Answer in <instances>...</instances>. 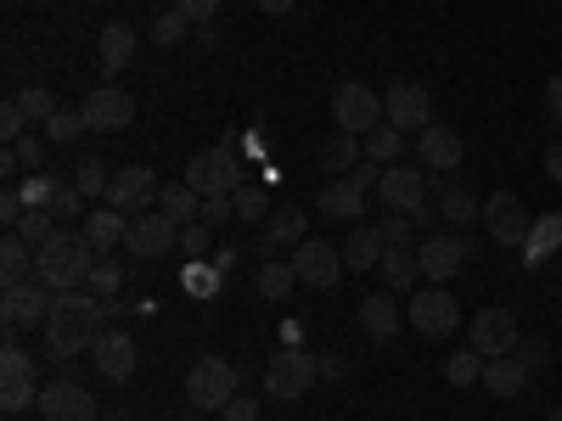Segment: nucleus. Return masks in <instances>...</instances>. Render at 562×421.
Listing matches in <instances>:
<instances>
[{
  "label": "nucleus",
  "instance_id": "obj_32",
  "mask_svg": "<svg viewBox=\"0 0 562 421\" xmlns=\"http://www.w3.org/2000/svg\"><path fill=\"white\" fill-rule=\"evenodd\" d=\"M45 158H52V140H45V135H23V140H12V147H7V158H0V163H7L12 174H18V169H23V174H40Z\"/></svg>",
  "mask_w": 562,
  "mask_h": 421
},
{
  "label": "nucleus",
  "instance_id": "obj_13",
  "mask_svg": "<svg viewBox=\"0 0 562 421\" xmlns=\"http://www.w3.org/2000/svg\"><path fill=\"white\" fill-rule=\"evenodd\" d=\"M378 197L389 214H422L428 208V174L411 169V163H389L383 180H378Z\"/></svg>",
  "mask_w": 562,
  "mask_h": 421
},
{
  "label": "nucleus",
  "instance_id": "obj_43",
  "mask_svg": "<svg viewBox=\"0 0 562 421\" xmlns=\"http://www.w3.org/2000/svg\"><path fill=\"white\" fill-rule=\"evenodd\" d=\"M52 219H57L52 208H29V214H23V225H18V237H23L29 248H40V242H52V237H57V225H52Z\"/></svg>",
  "mask_w": 562,
  "mask_h": 421
},
{
  "label": "nucleus",
  "instance_id": "obj_7",
  "mask_svg": "<svg viewBox=\"0 0 562 421\" xmlns=\"http://www.w3.org/2000/svg\"><path fill=\"white\" fill-rule=\"evenodd\" d=\"M124 253L130 259H169V253H180V225L169 214H130Z\"/></svg>",
  "mask_w": 562,
  "mask_h": 421
},
{
  "label": "nucleus",
  "instance_id": "obj_55",
  "mask_svg": "<svg viewBox=\"0 0 562 421\" xmlns=\"http://www.w3.org/2000/svg\"><path fill=\"white\" fill-rule=\"evenodd\" d=\"M546 113H551V124H562V73L546 79Z\"/></svg>",
  "mask_w": 562,
  "mask_h": 421
},
{
  "label": "nucleus",
  "instance_id": "obj_34",
  "mask_svg": "<svg viewBox=\"0 0 562 421\" xmlns=\"http://www.w3.org/2000/svg\"><path fill=\"white\" fill-rule=\"evenodd\" d=\"M158 214H169L175 225H192V219L203 214V197H198L186 180H180V185H164V192H158Z\"/></svg>",
  "mask_w": 562,
  "mask_h": 421
},
{
  "label": "nucleus",
  "instance_id": "obj_50",
  "mask_svg": "<svg viewBox=\"0 0 562 421\" xmlns=\"http://www.w3.org/2000/svg\"><path fill=\"white\" fill-rule=\"evenodd\" d=\"M0 377H34V360H29V349H18V343L0 349Z\"/></svg>",
  "mask_w": 562,
  "mask_h": 421
},
{
  "label": "nucleus",
  "instance_id": "obj_37",
  "mask_svg": "<svg viewBox=\"0 0 562 421\" xmlns=\"http://www.w3.org/2000/svg\"><path fill=\"white\" fill-rule=\"evenodd\" d=\"M445 383H450V388L484 383V354H479V349H456V354L445 360Z\"/></svg>",
  "mask_w": 562,
  "mask_h": 421
},
{
  "label": "nucleus",
  "instance_id": "obj_31",
  "mask_svg": "<svg viewBox=\"0 0 562 421\" xmlns=\"http://www.w3.org/2000/svg\"><path fill=\"white\" fill-rule=\"evenodd\" d=\"M439 214L450 219V225H473V219H484V203L467 192V185L456 180V174H445V192H439Z\"/></svg>",
  "mask_w": 562,
  "mask_h": 421
},
{
  "label": "nucleus",
  "instance_id": "obj_49",
  "mask_svg": "<svg viewBox=\"0 0 562 421\" xmlns=\"http://www.w3.org/2000/svg\"><path fill=\"white\" fill-rule=\"evenodd\" d=\"M203 225H231L237 219V197L231 192H220V197H203V214H198Z\"/></svg>",
  "mask_w": 562,
  "mask_h": 421
},
{
  "label": "nucleus",
  "instance_id": "obj_14",
  "mask_svg": "<svg viewBox=\"0 0 562 421\" xmlns=\"http://www.w3.org/2000/svg\"><path fill=\"white\" fill-rule=\"evenodd\" d=\"M467 259H473V237H428V242L416 248L422 281H434V287H445L450 275H461Z\"/></svg>",
  "mask_w": 562,
  "mask_h": 421
},
{
  "label": "nucleus",
  "instance_id": "obj_29",
  "mask_svg": "<svg viewBox=\"0 0 562 421\" xmlns=\"http://www.w3.org/2000/svg\"><path fill=\"white\" fill-rule=\"evenodd\" d=\"M562 248V214H540L535 225H529V242H524V264L529 270H540L551 253Z\"/></svg>",
  "mask_w": 562,
  "mask_h": 421
},
{
  "label": "nucleus",
  "instance_id": "obj_9",
  "mask_svg": "<svg viewBox=\"0 0 562 421\" xmlns=\"http://www.w3.org/2000/svg\"><path fill=\"white\" fill-rule=\"evenodd\" d=\"M383 113H389V124L394 129H428L434 124V96H428V84H416V79H394L389 90H383Z\"/></svg>",
  "mask_w": 562,
  "mask_h": 421
},
{
  "label": "nucleus",
  "instance_id": "obj_54",
  "mask_svg": "<svg viewBox=\"0 0 562 421\" xmlns=\"http://www.w3.org/2000/svg\"><path fill=\"white\" fill-rule=\"evenodd\" d=\"M220 421H259V399L254 394H237V399L220 410Z\"/></svg>",
  "mask_w": 562,
  "mask_h": 421
},
{
  "label": "nucleus",
  "instance_id": "obj_51",
  "mask_svg": "<svg viewBox=\"0 0 562 421\" xmlns=\"http://www.w3.org/2000/svg\"><path fill=\"white\" fill-rule=\"evenodd\" d=\"M175 12L192 23V29H203V23H214V12H220V0H175Z\"/></svg>",
  "mask_w": 562,
  "mask_h": 421
},
{
  "label": "nucleus",
  "instance_id": "obj_53",
  "mask_svg": "<svg viewBox=\"0 0 562 421\" xmlns=\"http://www.w3.org/2000/svg\"><path fill=\"white\" fill-rule=\"evenodd\" d=\"M512 354L524 360V371H529V377H535V371H546V360H551L546 338H529V343H518V349H512Z\"/></svg>",
  "mask_w": 562,
  "mask_h": 421
},
{
  "label": "nucleus",
  "instance_id": "obj_44",
  "mask_svg": "<svg viewBox=\"0 0 562 421\" xmlns=\"http://www.w3.org/2000/svg\"><path fill=\"white\" fill-rule=\"evenodd\" d=\"M186 34H192V23H186V18H180V12H175V7H169V12H158V18H153V39H158V45H164V52H169V45H180V39H186Z\"/></svg>",
  "mask_w": 562,
  "mask_h": 421
},
{
  "label": "nucleus",
  "instance_id": "obj_39",
  "mask_svg": "<svg viewBox=\"0 0 562 421\" xmlns=\"http://www.w3.org/2000/svg\"><path fill=\"white\" fill-rule=\"evenodd\" d=\"M79 129H90L85 124V107H57L52 118H45V140H52V147H74Z\"/></svg>",
  "mask_w": 562,
  "mask_h": 421
},
{
  "label": "nucleus",
  "instance_id": "obj_60",
  "mask_svg": "<svg viewBox=\"0 0 562 421\" xmlns=\"http://www.w3.org/2000/svg\"><path fill=\"white\" fill-rule=\"evenodd\" d=\"M546 421H562V405H557V410H551V416H546Z\"/></svg>",
  "mask_w": 562,
  "mask_h": 421
},
{
  "label": "nucleus",
  "instance_id": "obj_38",
  "mask_svg": "<svg viewBox=\"0 0 562 421\" xmlns=\"http://www.w3.org/2000/svg\"><path fill=\"white\" fill-rule=\"evenodd\" d=\"M400 152H405V129L378 124V129L366 135V158H371V163H400Z\"/></svg>",
  "mask_w": 562,
  "mask_h": 421
},
{
  "label": "nucleus",
  "instance_id": "obj_47",
  "mask_svg": "<svg viewBox=\"0 0 562 421\" xmlns=\"http://www.w3.org/2000/svg\"><path fill=\"white\" fill-rule=\"evenodd\" d=\"M23 135H29V113H23V102L12 96L7 107H0V140L12 147V140H23Z\"/></svg>",
  "mask_w": 562,
  "mask_h": 421
},
{
  "label": "nucleus",
  "instance_id": "obj_16",
  "mask_svg": "<svg viewBox=\"0 0 562 421\" xmlns=\"http://www.w3.org/2000/svg\"><path fill=\"white\" fill-rule=\"evenodd\" d=\"M85 124L97 129V135H113V129H130L135 124V96L119 84H97L85 96Z\"/></svg>",
  "mask_w": 562,
  "mask_h": 421
},
{
  "label": "nucleus",
  "instance_id": "obj_40",
  "mask_svg": "<svg viewBox=\"0 0 562 421\" xmlns=\"http://www.w3.org/2000/svg\"><path fill=\"white\" fill-rule=\"evenodd\" d=\"M85 287H90V293H97V298H113V293L124 287V264L102 253L97 264H90V281H85Z\"/></svg>",
  "mask_w": 562,
  "mask_h": 421
},
{
  "label": "nucleus",
  "instance_id": "obj_41",
  "mask_svg": "<svg viewBox=\"0 0 562 421\" xmlns=\"http://www.w3.org/2000/svg\"><path fill=\"white\" fill-rule=\"evenodd\" d=\"M0 405H7V416H18V410L40 405V388H34V377H0Z\"/></svg>",
  "mask_w": 562,
  "mask_h": 421
},
{
  "label": "nucleus",
  "instance_id": "obj_42",
  "mask_svg": "<svg viewBox=\"0 0 562 421\" xmlns=\"http://www.w3.org/2000/svg\"><path fill=\"white\" fill-rule=\"evenodd\" d=\"M18 102H23L29 124H45V118L57 113V96H52V84H23V90H18Z\"/></svg>",
  "mask_w": 562,
  "mask_h": 421
},
{
  "label": "nucleus",
  "instance_id": "obj_33",
  "mask_svg": "<svg viewBox=\"0 0 562 421\" xmlns=\"http://www.w3.org/2000/svg\"><path fill=\"white\" fill-rule=\"evenodd\" d=\"M378 270H383V281H389V293H411L416 281H422V264H416L411 248H389Z\"/></svg>",
  "mask_w": 562,
  "mask_h": 421
},
{
  "label": "nucleus",
  "instance_id": "obj_45",
  "mask_svg": "<svg viewBox=\"0 0 562 421\" xmlns=\"http://www.w3.org/2000/svg\"><path fill=\"white\" fill-rule=\"evenodd\" d=\"M231 197H237V219H248V225H259V219H270L265 208V192H259V185H237V192H231Z\"/></svg>",
  "mask_w": 562,
  "mask_h": 421
},
{
  "label": "nucleus",
  "instance_id": "obj_52",
  "mask_svg": "<svg viewBox=\"0 0 562 421\" xmlns=\"http://www.w3.org/2000/svg\"><path fill=\"white\" fill-rule=\"evenodd\" d=\"M383 237H389V248H411L416 219H411V214H389V219H383Z\"/></svg>",
  "mask_w": 562,
  "mask_h": 421
},
{
  "label": "nucleus",
  "instance_id": "obj_6",
  "mask_svg": "<svg viewBox=\"0 0 562 421\" xmlns=\"http://www.w3.org/2000/svg\"><path fill=\"white\" fill-rule=\"evenodd\" d=\"M333 118H338V129H349V135H371L378 124H389V113H383V96L371 84H360V79H344L338 90H333Z\"/></svg>",
  "mask_w": 562,
  "mask_h": 421
},
{
  "label": "nucleus",
  "instance_id": "obj_8",
  "mask_svg": "<svg viewBox=\"0 0 562 421\" xmlns=\"http://www.w3.org/2000/svg\"><path fill=\"white\" fill-rule=\"evenodd\" d=\"M40 421H102V405L74 377H57V383L40 388Z\"/></svg>",
  "mask_w": 562,
  "mask_h": 421
},
{
  "label": "nucleus",
  "instance_id": "obj_58",
  "mask_svg": "<svg viewBox=\"0 0 562 421\" xmlns=\"http://www.w3.org/2000/svg\"><path fill=\"white\" fill-rule=\"evenodd\" d=\"M254 7H259L265 18H288V12H293V0H254Z\"/></svg>",
  "mask_w": 562,
  "mask_h": 421
},
{
  "label": "nucleus",
  "instance_id": "obj_26",
  "mask_svg": "<svg viewBox=\"0 0 562 421\" xmlns=\"http://www.w3.org/2000/svg\"><path fill=\"white\" fill-rule=\"evenodd\" d=\"M79 230H85V242L97 248V253H113V248L124 242L130 219H124L119 208H97V214H85V219H79Z\"/></svg>",
  "mask_w": 562,
  "mask_h": 421
},
{
  "label": "nucleus",
  "instance_id": "obj_35",
  "mask_svg": "<svg viewBox=\"0 0 562 421\" xmlns=\"http://www.w3.org/2000/svg\"><path fill=\"white\" fill-rule=\"evenodd\" d=\"M29 270H34V248L18 237V230H7V242H0V275H7V287L29 281Z\"/></svg>",
  "mask_w": 562,
  "mask_h": 421
},
{
  "label": "nucleus",
  "instance_id": "obj_36",
  "mask_svg": "<svg viewBox=\"0 0 562 421\" xmlns=\"http://www.w3.org/2000/svg\"><path fill=\"white\" fill-rule=\"evenodd\" d=\"M68 180L79 185L85 197H108V192H113V174H108V163H102L97 152H85V158L74 163V174H68Z\"/></svg>",
  "mask_w": 562,
  "mask_h": 421
},
{
  "label": "nucleus",
  "instance_id": "obj_28",
  "mask_svg": "<svg viewBox=\"0 0 562 421\" xmlns=\"http://www.w3.org/2000/svg\"><path fill=\"white\" fill-rule=\"evenodd\" d=\"M135 45H140V34L130 29V23H108L102 29V39H97V52H102V73L113 79L130 57H135Z\"/></svg>",
  "mask_w": 562,
  "mask_h": 421
},
{
  "label": "nucleus",
  "instance_id": "obj_25",
  "mask_svg": "<svg viewBox=\"0 0 562 421\" xmlns=\"http://www.w3.org/2000/svg\"><path fill=\"white\" fill-rule=\"evenodd\" d=\"M524 388H529V371H524V360H518V354L484 360V394H495V399H518Z\"/></svg>",
  "mask_w": 562,
  "mask_h": 421
},
{
  "label": "nucleus",
  "instance_id": "obj_4",
  "mask_svg": "<svg viewBox=\"0 0 562 421\" xmlns=\"http://www.w3.org/2000/svg\"><path fill=\"white\" fill-rule=\"evenodd\" d=\"M186 185H192L198 197H220V192H237V185H248L237 147L225 140V147H209V152H198L192 163H186Z\"/></svg>",
  "mask_w": 562,
  "mask_h": 421
},
{
  "label": "nucleus",
  "instance_id": "obj_57",
  "mask_svg": "<svg viewBox=\"0 0 562 421\" xmlns=\"http://www.w3.org/2000/svg\"><path fill=\"white\" fill-rule=\"evenodd\" d=\"M546 174L562 185V140H557V147H546Z\"/></svg>",
  "mask_w": 562,
  "mask_h": 421
},
{
  "label": "nucleus",
  "instance_id": "obj_20",
  "mask_svg": "<svg viewBox=\"0 0 562 421\" xmlns=\"http://www.w3.org/2000/svg\"><path fill=\"white\" fill-rule=\"evenodd\" d=\"M524 338H518V315L512 309H484L479 320H473V349L484 354V360H501V354H512Z\"/></svg>",
  "mask_w": 562,
  "mask_h": 421
},
{
  "label": "nucleus",
  "instance_id": "obj_10",
  "mask_svg": "<svg viewBox=\"0 0 562 421\" xmlns=\"http://www.w3.org/2000/svg\"><path fill=\"white\" fill-rule=\"evenodd\" d=\"M293 270H299V281H304V287H338V281H344V248H333V242H321V237H304L293 253Z\"/></svg>",
  "mask_w": 562,
  "mask_h": 421
},
{
  "label": "nucleus",
  "instance_id": "obj_11",
  "mask_svg": "<svg viewBox=\"0 0 562 421\" xmlns=\"http://www.w3.org/2000/svg\"><path fill=\"white\" fill-rule=\"evenodd\" d=\"M411 326H416L422 338H439L445 343L456 326H461V309H456V298L445 287H434V281H428L422 293H411Z\"/></svg>",
  "mask_w": 562,
  "mask_h": 421
},
{
  "label": "nucleus",
  "instance_id": "obj_2",
  "mask_svg": "<svg viewBox=\"0 0 562 421\" xmlns=\"http://www.w3.org/2000/svg\"><path fill=\"white\" fill-rule=\"evenodd\" d=\"M102 253L85 242V230H57L52 242L34 248V281H45L52 293H74L90 281V264H97Z\"/></svg>",
  "mask_w": 562,
  "mask_h": 421
},
{
  "label": "nucleus",
  "instance_id": "obj_18",
  "mask_svg": "<svg viewBox=\"0 0 562 421\" xmlns=\"http://www.w3.org/2000/svg\"><path fill=\"white\" fill-rule=\"evenodd\" d=\"M90 365H97L108 383H130L140 371V349H135L130 332H113V326H108V332L97 338V349H90Z\"/></svg>",
  "mask_w": 562,
  "mask_h": 421
},
{
  "label": "nucleus",
  "instance_id": "obj_12",
  "mask_svg": "<svg viewBox=\"0 0 562 421\" xmlns=\"http://www.w3.org/2000/svg\"><path fill=\"white\" fill-rule=\"evenodd\" d=\"M529 208L512 197V192H490L484 197V230H490V242H501V248H524L529 242Z\"/></svg>",
  "mask_w": 562,
  "mask_h": 421
},
{
  "label": "nucleus",
  "instance_id": "obj_19",
  "mask_svg": "<svg viewBox=\"0 0 562 421\" xmlns=\"http://www.w3.org/2000/svg\"><path fill=\"white\" fill-rule=\"evenodd\" d=\"M461 158H467V147H461V135H456L450 124H428V129L416 135V163H422V169L456 174V169H461Z\"/></svg>",
  "mask_w": 562,
  "mask_h": 421
},
{
  "label": "nucleus",
  "instance_id": "obj_17",
  "mask_svg": "<svg viewBox=\"0 0 562 421\" xmlns=\"http://www.w3.org/2000/svg\"><path fill=\"white\" fill-rule=\"evenodd\" d=\"M57 309V293L45 287V281H18V287H7V304H0V315H7V326L18 332V326H45Z\"/></svg>",
  "mask_w": 562,
  "mask_h": 421
},
{
  "label": "nucleus",
  "instance_id": "obj_30",
  "mask_svg": "<svg viewBox=\"0 0 562 421\" xmlns=\"http://www.w3.org/2000/svg\"><path fill=\"white\" fill-rule=\"evenodd\" d=\"M360 158H366V140H360V135H349V129L326 135V147H321V169H333V180H344Z\"/></svg>",
  "mask_w": 562,
  "mask_h": 421
},
{
  "label": "nucleus",
  "instance_id": "obj_24",
  "mask_svg": "<svg viewBox=\"0 0 562 421\" xmlns=\"http://www.w3.org/2000/svg\"><path fill=\"white\" fill-rule=\"evenodd\" d=\"M383 253H389L383 225H355V230H349V248H344L349 275H360V270H378V264H383Z\"/></svg>",
  "mask_w": 562,
  "mask_h": 421
},
{
  "label": "nucleus",
  "instance_id": "obj_48",
  "mask_svg": "<svg viewBox=\"0 0 562 421\" xmlns=\"http://www.w3.org/2000/svg\"><path fill=\"white\" fill-rule=\"evenodd\" d=\"M209 230H214V225H203V219L180 225V253H186V259H203V253H209Z\"/></svg>",
  "mask_w": 562,
  "mask_h": 421
},
{
  "label": "nucleus",
  "instance_id": "obj_46",
  "mask_svg": "<svg viewBox=\"0 0 562 421\" xmlns=\"http://www.w3.org/2000/svg\"><path fill=\"white\" fill-rule=\"evenodd\" d=\"M85 203H90V197L79 192V185H74V180H63V185H57V197H52V214H57V219H74V214L85 219Z\"/></svg>",
  "mask_w": 562,
  "mask_h": 421
},
{
  "label": "nucleus",
  "instance_id": "obj_59",
  "mask_svg": "<svg viewBox=\"0 0 562 421\" xmlns=\"http://www.w3.org/2000/svg\"><path fill=\"white\" fill-rule=\"evenodd\" d=\"M102 421H135V416H130V405H108V410H102Z\"/></svg>",
  "mask_w": 562,
  "mask_h": 421
},
{
  "label": "nucleus",
  "instance_id": "obj_3",
  "mask_svg": "<svg viewBox=\"0 0 562 421\" xmlns=\"http://www.w3.org/2000/svg\"><path fill=\"white\" fill-rule=\"evenodd\" d=\"M237 383H243V371L220 360V354H198L192 371H186V399H192V410H225L231 399H237Z\"/></svg>",
  "mask_w": 562,
  "mask_h": 421
},
{
  "label": "nucleus",
  "instance_id": "obj_21",
  "mask_svg": "<svg viewBox=\"0 0 562 421\" xmlns=\"http://www.w3.org/2000/svg\"><path fill=\"white\" fill-rule=\"evenodd\" d=\"M400 326H405V315H400L394 293H371V298H360V332H366L371 343H394V338H400Z\"/></svg>",
  "mask_w": 562,
  "mask_h": 421
},
{
  "label": "nucleus",
  "instance_id": "obj_15",
  "mask_svg": "<svg viewBox=\"0 0 562 421\" xmlns=\"http://www.w3.org/2000/svg\"><path fill=\"white\" fill-rule=\"evenodd\" d=\"M158 174L147 169V163H124L119 174H113V192H108V208H119V214H147L153 203H158Z\"/></svg>",
  "mask_w": 562,
  "mask_h": 421
},
{
  "label": "nucleus",
  "instance_id": "obj_27",
  "mask_svg": "<svg viewBox=\"0 0 562 421\" xmlns=\"http://www.w3.org/2000/svg\"><path fill=\"white\" fill-rule=\"evenodd\" d=\"M254 287H259V298H265V304H288V298H293V287H299L293 259H265V264H259V275H254Z\"/></svg>",
  "mask_w": 562,
  "mask_h": 421
},
{
  "label": "nucleus",
  "instance_id": "obj_5",
  "mask_svg": "<svg viewBox=\"0 0 562 421\" xmlns=\"http://www.w3.org/2000/svg\"><path fill=\"white\" fill-rule=\"evenodd\" d=\"M321 383V365L310 349H276L265 360V394L270 399H304Z\"/></svg>",
  "mask_w": 562,
  "mask_h": 421
},
{
  "label": "nucleus",
  "instance_id": "obj_1",
  "mask_svg": "<svg viewBox=\"0 0 562 421\" xmlns=\"http://www.w3.org/2000/svg\"><path fill=\"white\" fill-rule=\"evenodd\" d=\"M102 332H108V298L79 293V287L57 293V309H52V320H45V349H52L57 360H74L79 349L90 354Z\"/></svg>",
  "mask_w": 562,
  "mask_h": 421
},
{
  "label": "nucleus",
  "instance_id": "obj_23",
  "mask_svg": "<svg viewBox=\"0 0 562 421\" xmlns=\"http://www.w3.org/2000/svg\"><path fill=\"white\" fill-rule=\"evenodd\" d=\"M315 214L321 219H360L366 214V192L344 174V180H326L321 185V197H315Z\"/></svg>",
  "mask_w": 562,
  "mask_h": 421
},
{
  "label": "nucleus",
  "instance_id": "obj_22",
  "mask_svg": "<svg viewBox=\"0 0 562 421\" xmlns=\"http://www.w3.org/2000/svg\"><path fill=\"white\" fill-rule=\"evenodd\" d=\"M299 242H304V214H299V208H276V214L265 219V230H259L254 253H259V264H265V259H276L281 248H299Z\"/></svg>",
  "mask_w": 562,
  "mask_h": 421
},
{
  "label": "nucleus",
  "instance_id": "obj_56",
  "mask_svg": "<svg viewBox=\"0 0 562 421\" xmlns=\"http://www.w3.org/2000/svg\"><path fill=\"white\" fill-rule=\"evenodd\" d=\"M315 365H321V383H344V371H349L338 354H315Z\"/></svg>",
  "mask_w": 562,
  "mask_h": 421
}]
</instances>
